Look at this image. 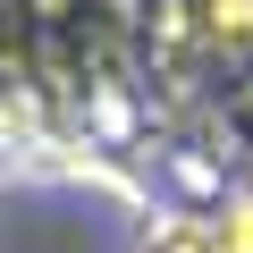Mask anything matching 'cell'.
<instances>
[{
	"mask_svg": "<svg viewBox=\"0 0 253 253\" xmlns=\"http://www.w3.org/2000/svg\"><path fill=\"white\" fill-rule=\"evenodd\" d=\"M144 253H228V236H219L211 219H186V211H177V219H152V228H144Z\"/></svg>",
	"mask_w": 253,
	"mask_h": 253,
	"instance_id": "1",
	"label": "cell"
},
{
	"mask_svg": "<svg viewBox=\"0 0 253 253\" xmlns=\"http://www.w3.org/2000/svg\"><path fill=\"white\" fill-rule=\"evenodd\" d=\"M219 236H228V253H253V186L228 203V219H219Z\"/></svg>",
	"mask_w": 253,
	"mask_h": 253,
	"instance_id": "2",
	"label": "cell"
}]
</instances>
